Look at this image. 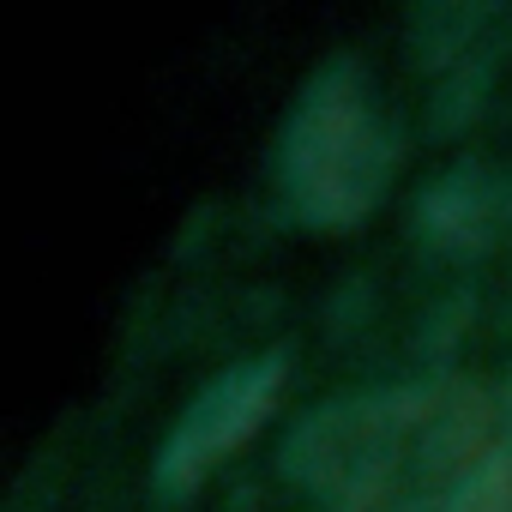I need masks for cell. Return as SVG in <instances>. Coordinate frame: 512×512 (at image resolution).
<instances>
[{"mask_svg": "<svg viewBox=\"0 0 512 512\" xmlns=\"http://www.w3.org/2000/svg\"><path fill=\"white\" fill-rule=\"evenodd\" d=\"M482 410L464 380L356 392L314 404L284 440V476L326 512H368L410 464H452L476 446Z\"/></svg>", "mask_w": 512, "mask_h": 512, "instance_id": "obj_1", "label": "cell"}, {"mask_svg": "<svg viewBox=\"0 0 512 512\" xmlns=\"http://www.w3.org/2000/svg\"><path fill=\"white\" fill-rule=\"evenodd\" d=\"M398 169V139L356 55L320 61L278 127V199L302 229H356Z\"/></svg>", "mask_w": 512, "mask_h": 512, "instance_id": "obj_2", "label": "cell"}, {"mask_svg": "<svg viewBox=\"0 0 512 512\" xmlns=\"http://www.w3.org/2000/svg\"><path fill=\"white\" fill-rule=\"evenodd\" d=\"M284 374H290L284 356H247V362L211 374L193 392V404L175 416L163 446H157V464H151L157 494L163 500H187L229 452H241L253 434L266 428V416L278 410Z\"/></svg>", "mask_w": 512, "mask_h": 512, "instance_id": "obj_3", "label": "cell"}, {"mask_svg": "<svg viewBox=\"0 0 512 512\" xmlns=\"http://www.w3.org/2000/svg\"><path fill=\"white\" fill-rule=\"evenodd\" d=\"M446 512H512V452L482 458L446 500Z\"/></svg>", "mask_w": 512, "mask_h": 512, "instance_id": "obj_4", "label": "cell"}, {"mask_svg": "<svg viewBox=\"0 0 512 512\" xmlns=\"http://www.w3.org/2000/svg\"><path fill=\"white\" fill-rule=\"evenodd\" d=\"M506 428H512V374H506Z\"/></svg>", "mask_w": 512, "mask_h": 512, "instance_id": "obj_5", "label": "cell"}]
</instances>
